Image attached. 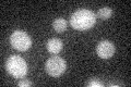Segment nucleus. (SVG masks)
<instances>
[{"label":"nucleus","mask_w":131,"mask_h":87,"mask_svg":"<svg viewBox=\"0 0 131 87\" xmlns=\"http://www.w3.org/2000/svg\"><path fill=\"white\" fill-rule=\"evenodd\" d=\"M96 22V15L94 12L86 10V9H81L75 11L71 15L70 24L71 26L78 31H85L94 26Z\"/></svg>","instance_id":"nucleus-1"},{"label":"nucleus","mask_w":131,"mask_h":87,"mask_svg":"<svg viewBox=\"0 0 131 87\" xmlns=\"http://www.w3.org/2000/svg\"><path fill=\"white\" fill-rule=\"evenodd\" d=\"M6 69L9 74L15 78L24 77L27 72L26 62L20 56H11L6 63Z\"/></svg>","instance_id":"nucleus-2"},{"label":"nucleus","mask_w":131,"mask_h":87,"mask_svg":"<svg viewBox=\"0 0 131 87\" xmlns=\"http://www.w3.org/2000/svg\"><path fill=\"white\" fill-rule=\"evenodd\" d=\"M67 65H66V61L58 56L49 58L46 62V71L49 75L58 77L62 73H64Z\"/></svg>","instance_id":"nucleus-3"},{"label":"nucleus","mask_w":131,"mask_h":87,"mask_svg":"<svg viewBox=\"0 0 131 87\" xmlns=\"http://www.w3.org/2000/svg\"><path fill=\"white\" fill-rule=\"evenodd\" d=\"M10 40L13 48L20 51H26L32 46V40L30 38V36L22 31L13 32V34L11 35Z\"/></svg>","instance_id":"nucleus-4"},{"label":"nucleus","mask_w":131,"mask_h":87,"mask_svg":"<svg viewBox=\"0 0 131 87\" xmlns=\"http://www.w3.org/2000/svg\"><path fill=\"white\" fill-rule=\"evenodd\" d=\"M96 52L98 57H101L102 59H108V58L113 57L115 53V46L113 43L108 40L101 41L96 47Z\"/></svg>","instance_id":"nucleus-5"},{"label":"nucleus","mask_w":131,"mask_h":87,"mask_svg":"<svg viewBox=\"0 0 131 87\" xmlns=\"http://www.w3.org/2000/svg\"><path fill=\"white\" fill-rule=\"evenodd\" d=\"M47 50L52 55H58L60 50L62 49V41L58 38H51L47 41Z\"/></svg>","instance_id":"nucleus-6"},{"label":"nucleus","mask_w":131,"mask_h":87,"mask_svg":"<svg viewBox=\"0 0 131 87\" xmlns=\"http://www.w3.org/2000/svg\"><path fill=\"white\" fill-rule=\"evenodd\" d=\"M52 26H54L56 32L62 33L67 30V22H66V20H63V19H57L54 21Z\"/></svg>","instance_id":"nucleus-7"},{"label":"nucleus","mask_w":131,"mask_h":87,"mask_svg":"<svg viewBox=\"0 0 131 87\" xmlns=\"http://www.w3.org/2000/svg\"><path fill=\"white\" fill-rule=\"evenodd\" d=\"M97 14H98V18H101L102 20H107V19H109L110 16H112L113 11H112L110 8L105 7V8H102V9L98 10Z\"/></svg>","instance_id":"nucleus-8"},{"label":"nucleus","mask_w":131,"mask_h":87,"mask_svg":"<svg viewBox=\"0 0 131 87\" xmlns=\"http://www.w3.org/2000/svg\"><path fill=\"white\" fill-rule=\"evenodd\" d=\"M88 86H90V87H103V84H102L100 81L91 80V81L88 83Z\"/></svg>","instance_id":"nucleus-9"},{"label":"nucleus","mask_w":131,"mask_h":87,"mask_svg":"<svg viewBox=\"0 0 131 87\" xmlns=\"http://www.w3.org/2000/svg\"><path fill=\"white\" fill-rule=\"evenodd\" d=\"M19 86H22V87H25V86H32V82L31 81H27V80H22L19 82Z\"/></svg>","instance_id":"nucleus-10"}]
</instances>
